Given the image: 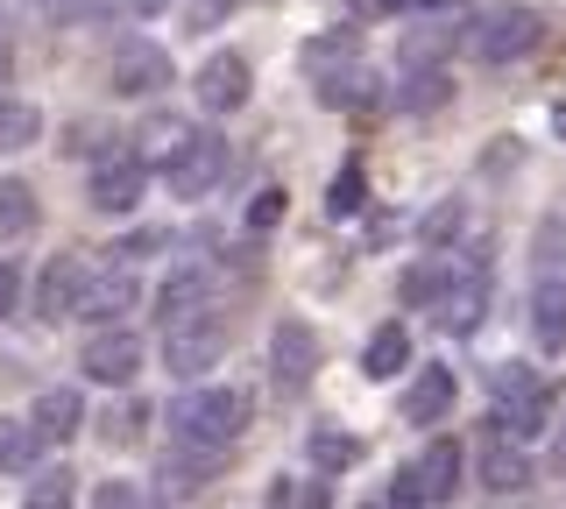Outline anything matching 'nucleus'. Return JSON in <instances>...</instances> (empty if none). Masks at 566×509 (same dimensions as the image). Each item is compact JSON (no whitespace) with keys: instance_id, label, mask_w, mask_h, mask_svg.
Returning a JSON list of instances; mask_svg holds the SVG:
<instances>
[{"instance_id":"nucleus-30","label":"nucleus","mask_w":566,"mask_h":509,"mask_svg":"<svg viewBox=\"0 0 566 509\" xmlns=\"http://www.w3.org/2000/svg\"><path fill=\"white\" fill-rule=\"evenodd\" d=\"M460 234H468V199H439V205H432V220L418 226L424 255H447V248H453Z\"/></svg>"},{"instance_id":"nucleus-38","label":"nucleus","mask_w":566,"mask_h":509,"mask_svg":"<svg viewBox=\"0 0 566 509\" xmlns=\"http://www.w3.org/2000/svg\"><path fill=\"white\" fill-rule=\"evenodd\" d=\"M93 509H142V488L135 481H106L99 496H93Z\"/></svg>"},{"instance_id":"nucleus-21","label":"nucleus","mask_w":566,"mask_h":509,"mask_svg":"<svg viewBox=\"0 0 566 509\" xmlns=\"http://www.w3.org/2000/svg\"><path fill=\"white\" fill-rule=\"evenodd\" d=\"M403 368H411V326H403V319H382L361 340V375L368 382H397Z\"/></svg>"},{"instance_id":"nucleus-16","label":"nucleus","mask_w":566,"mask_h":509,"mask_svg":"<svg viewBox=\"0 0 566 509\" xmlns=\"http://www.w3.org/2000/svg\"><path fill=\"white\" fill-rule=\"evenodd\" d=\"M474 481H482L489 496H517V488H531V453H524V438L482 432V446H474Z\"/></svg>"},{"instance_id":"nucleus-42","label":"nucleus","mask_w":566,"mask_h":509,"mask_svg":"<svg viewBox=\"0 0 566 509\" xmlns=\"http://www.w3.org/2000/svg\"><path fill=\"white\" fill-rule=\"evenodd\" d=\"M114 14H149V8H164V0H106Z\"/></svg>"},{"instance_id":"nucleus-11","label":"nucleus","mask_w":566,"mask_h":509,"mask_svg":"<svg viewBox=\"0 0 566 509\" xmlns=\"http://www.w3.org/2000/svg\"><path fill=\"white\" fill-rule=\"evenodd\" d=\"M432 319L447 326L453 340H468V332L489 326V248H468V255H460V269H453L447 297L432 305Z\"/></svg>"},{"instance_id":"nucleus-3","label":"nucleus","mask_w":566,"mask_h":509,"mask_svg":"<svg viewBox=\"0 0 566 509\" xmlns=\"http://www.w3.org/2000/svg\"><path fill=\"white\" fill-rule=\"evenodd\" d=\"M241 432H248V390H234V382H185V396L170 403V438H185V446L227 453Z\"/></svg>"},{"instance_id":"nucleus-6","label":"nucleus","mask_w":566,"mask_h":509,"mask_svg":"<svg viewBox=\"0 0 566 509\" xmlns=\"http://www.w3.org/2000/svg\"><path fill=\"white\" fill-rule=\"evenodd\" d=\"M142 199H149V163H142V149L106 142L93 156V170H85V205L106 213V220H128V213H142Z\"/></svg>"},{"instance_id":"nucleus-12","label":"nucleus","mask_w":566,"mask_h":509,"mask_svg":"<svg viewBox=\"0 0 566 509\" xmlns=\"http://www.w3.org/2000/svg\"><path fill=\"white\" fill-rule=\"evenodd\" d=\"M318 375V332L305 319H276L270 326V382L276 396H305Z\"/></svg>"},{"instance_id":"nucleus-39","label":"nucleus","mask_w":566,"mask_h":509,"mask_svg":"<svg viewBox=\"0 0 566 509\" xmlns=\"http://www.w3.org/2000/svg\"><path fill=\"white\" fill-rule=\"evenodd\" d=\"M14 305H22V269H14V262H0V326L14 319Z\"/></svg>"},{"instance_id":"nucleus-5","label":"nucleus","mask_w":566,"mask_h":509,"mask_svg":"<svg viewBox=\"0 0 566 509\" xmlns=\"http://www.w3.org/2000/svg\"><path fill=\"white\" fill-rule=\"evenodd\" d=\"M468 57L474 64H524L531 50L545 43V22H538V8H524V0H495V8H482L468 22Z\"/></svg>"},{"instance_id":"nucleus-2","label":"nucleus","mask_w":566,"mask_h":509,"mask_svg":"<svg viewBox=\"0 0 566 509\" xmlns=\"http://www.w3.org/2000/svg\"><path fill=\"white\" fill-rule=\"evenodd\" d=\"M531 340L538 354L566 347V213H545L531 234Z\"/></svg>"},{"instance_id":"nucleus-20","label":"nucleus","mask_w":566,"mask_h":509,"mask_svg":"<svg viewBox=\"0 0 566 509\" xmlns=\"http://www.w3.org/2000/svg\"><path fill=\"white\" fill-rule=\"evenodd\" d=\"M553 382H545V390H531V396H510V403H495L489 411V432H503V438H538V432H553Z\"/></svg>"},{"instance_id":"nucleus-33","label":"nucleus","mask_w":566,"mask_h":509,"mask_svg":"<svg viewBox=\"0 0 566 509\" xmlns=\"http://www.w3.org/2000/svg\"><path fill=\"white\" fill-rule=\"evenodd\" d=\"M453 50V29H411L403 36V72H432V64H447Z\"/></svg>"},{"instance_id":"nucleus-32","label":"nucleus","mask_w":566,"mask_h":509,"mask_svg":"<svg viewBox=\"0 0 566 509\" xmlns=\"http://www.w3.org/2000/svg\"><path fill=\"white\" fill-rule=\"evenodd\" d=\"M531 390H545V375L531 361H495L489 368V403H510V396H531Z\"/></svg>"},{"instance_id":"nucleus-10","label":"nucleus","mask_w":566,"mask_h":509,"mask_svg":"<svg viewBox=\"0 0 566 509\" xmlns=\"http://www.w3.org/2000/svg\"><path fill=\"white\" fill-rule=\"evenodd\" d=\"M170 78H177L170 50L149 36H120L114 57H106V93L114 99H156V93H170Z\"/></svg>"},{"instance_id":"nucleus-36","label":"nucleus","mask_w":566,"mask_h":509,"mask_svg":"<svg viewBox=\"0 0 566 509\" xmlns=\"http://www.w3.org/2000/svg\"><path fill=\"white\" fill-rule=\"evenodd\" d=\"M276 220H283V184H262L255 199H248V234H270Z\"/></svg>"},{"instance_id":"nucleus-44","label":"nucleus","mask_w":566,"mask_h":509,"mask_svg":"<svg viewBox=\"0 0 566 509\" xmlns=\"http://www.w3.org/2000/svg\"><path fill=\"white\" fill-rule=\"evenodd\" d=\"M347 8H361V14H397V0H347Z\"/></svg>"},{"instance_id":"nucleus-17","label":"nucleus","mask_w":566,"mask_h":509,"mask_svg":"<svg viewBox=\"0 0 566 509\" xmlns=\"http://www.w3.org/2000/svg\"><path fill=\"white\" fill-rule=\"evenodd\" d=\"M460 403V382H453V368L447 361H424L411 382H403V425H439Z\"/></svg>"},{"instance_id":"nucleus-45","label":"nucleus","mask_w":566,"mask_h":509,"mask_svg":"<svg viewBox=\"0 0 566 509\" xmlns=\"http://www.w3.org/2000/svg\"><path fill=\"white\" fill-rule=\"evenodd\" d=\"M418 8H447V0H397V14H418Z\"/></svg>"},{"instance_id":"nucleus-8","label":"nucleus","mask_w":566,"mask_h":509,"mask_svg":"<svg viewBox=\"0 0 566 509\" xmlns=\"http://www.w3.org/2000/svg\"><path fill=\"white\" fill-rule=\"evenodd\" d=\"M128 311H142V269H135L128 255L93 262L85 297H78V319H85V326H128Z\"/></svg>"},{"instance_id":"nucleus-41","label":"nucleus","mask_w":566,"mask_h":509,"mask_svg":"<svg viewBox=\"0 0 566 509\" xmlns=\"http://www.w3.org/2000/svg\"><path fill=\"white\" fill-rule=\"evenodd\" d=\"M545 467H553V474H566V417L553 425V446H545Z\"/></svg>"},{"instance_id":"nucleus-26","label":"nucleus","mask_w":566,"mask_h":509,"mask_svg":"<svg viewBox=\"0 0 566 509\" xmlns=\"http://www.w3.org/2000/svg\"><path fill=\"white\" fill-rule=\"evenodd\" d=\"M50 438L35 432V417H0V474H35Z\"/></svg>"},{"instance_id":"nucleus-46","label":"nucleus","mask_w":566,"mask_h":509,"mask_svg":"<svg viewBox=\"0 0 566 509\" xmlns=\"http://www.w3.org/2000/svg\"><path fill=\"white\" fill-rule=\"evenodd\" d=\"M35 8H50V14H57V0H35Z\"/></svg>"},{"instance_id":"nucleus-22","label":"nucleus","mask_w":566,"mask_h":509,"mask_svg":"<svg viewBox=\"0 0 566 509\" xmlns=\"http://www.w3.org/2000/svg\"><path fill=\"white\" fill-rule=\"evenodd\" d=\"M199 305H212V269L206 262H177V269L164 276V290H156V319H185V311H199Z\"/></svg>"},{"instance_id":"nucleus-9","label":"nucleus","mask_w":566,"mask_h":509,"mask_svg":"<svg viewBox=\"0 0 566 509\" xmlns=\"http://www.w3.org/2000/svg\"><path fill=\"white\" fill-rule=\"evenodd\" d=\"M142 332L135 326H93L85 332V347H78V368H85V382L93 390H135V375H142Z\"/></svg>"},{"instance_id":"nucleus-25","label":"nucleus","mask_w":566,"mask_h":509,"mask_svg":"<svg viewBox=\"0 0 566 509\" xmlns=\"http://www.w3.org/2000/svg\"><path fill=\"white\" fill-rule=\"evenodd\" d=\"M35 142H43V107H35V99L0 93V156H22Z\"/></svg>"},{"instance_id":"nucleus-19","label":"nucleus","mask_w":566,"mask_h":509,"mask_svg":"<svg viewBox=\"0 0 566 509\" xmlns=\"http://www.w3.org/2000/svg\"><path fill=\"white\" fill-rule=\"evenodd\" d=\"M29 417H35V432H43L50 446H71V438L85 432V390H78V382H57V390L35 396Z\"/></svg>"},{"instance_id":"nucleus-1","label":"nucleus","mask_w":566,"mask_h":509,"mask_svg":"<svg viewBox=\"0 0 566 509\" xmlns=\"http://www.w3.org/2000/svg\"><path fill=\"white\" fill-rule=\"evenodd\" d=\"M297 72H305L312 99H318V107H333V114L368 107V99H376V72H368L361 29H318V36L297 50Z\"/></svg>"},{"instance_id":"nucleus-14","label":"nucleus","mask_w":566,"mask_h":509,"mask_svg":"<svg viewBox=\"0 0 566 509\" xmlns=\"http://www.w3.org/2000/svg\"><path fill=\"white\" fill-rule=\"evenodd\" d=\"M191 93H199L206 114H241L248 99H255V64H248L241 50H212L199 64V78H191Z\"/></svg>"},{"instance_id":"nucleus-34","label":"nucleus","mask_w":566,"mask_h":509,"mask_svg":"<svg viewBox=\"0 0 566 509\" xmlns=\"http://www.w3.org/2000/svg\"><path fill=\"white\" fill-rule=\"evenodd\" d=\"M326 213L333 220H354V213H361V163H340V178H333V191H326Z\"/></svg>"},{"instance_id":"nucleus-29","label":"nucleus","mask_w":566,"mask_h":509,"mask_svg":"<svg viewBox=\"0 0 566 509\" xmlns=\"http://www.w3.org/2000/svg\"><path fill=\"white\" fill-rule=\"evenodd\" d=\"M78 502V474L71 467H35L22 488V509H71Z\"/></svg>"},{"instance_id":"nucleus-15","label":"nucleus","mask_w":566,"mask_h":509,"mask_svg":"<svg viewBox=\"0 0 566 509\" xmlns=\"http://www.w3.org/2000/svg\"><path fill=\"white\" fill-rule=\"evenodd\" d=\"M220 460H227V453H212V446H185V438H177L164 460H156V481H149V488H156L164 502H185V496H199V488H212Z\"/></svg>"},{"instance_id":"nucleus-24","label":"nucleus","mask_w":566,"mask_h":509,"mask_svg":"<svg viewBox=\"0 0 566 509\" xmlns=\"http://www.w3.org/2000/svg\"><path fill=\"white\" fill-rule=\"evenodd\" d=\"M305 460H312V474H347L354 460H361V438H354L347 425H333V417H318V425L305 432Z\"/></svg>"},{"instance_id":"nucleus-31","label":"nucleus","mask_w":566,"mask_h":509,"mask_svg":"<svg viewBox=\"0 0 566 509\" xmlns=\"http://www.w3.org/2000/svg\"><path fill=\"white\" fill-rule=\"evenodd\" d=\"M270 509H333V488L318 481H297V474H283V481H270Z\"/></svg>"},{"instance_id":"nucleus-27","label":"nucleus","mask_w":566,"mask_h":509,"mask_svg":"<svg viewBox=\"0 0 566 509\" xmlns=\"http://www.w3.org/2000/svg\"><path fill=\"white\" fill-rule=\"evenodd\" d=\"M43 205H35V184L29 178H0V241H29Z\"/></svg>"},{"instance_id":"nucleus-35","label":"nucleus","mask_w":566,"mask_h":509,"mask_svg":"<svg viewBox=\"0 0 566 509\" xmlns=\"http://www.w3.org/2000/svg\"><path fill=\"white\" fill-rule=\"evenodd\" d=\"M142 432H149V403H120V411L106 417V438H114V446H135Z\"/></svg>"},{"instance_id":"nucleus-37","label":"nucleus","mask_w":566,"mask_h":509,"mask_svg":"<svg viewBox=\"0 0 566 509\" xmlns=\"http://www.w3.org/2000/svg\"><path fill=\"white\" fill-rule=\"evenodd\" d=\"M382 509H432V496L411 481V467H397L389 474V496H382Z\"/></svg>"},{"instance_id":"nucleus-28","label":"nucleus","mask_w":566,"mask_h":509,"mask_svg":"<svg viewBox=\"0 0 566 509\" xmlns=\"http://www.w3.org/2000/svg\"><path fill=\"white\" fill-rule=\"evenodd\" d=\"M447 99H453L447 64H432V72H403V93H397V107H403V114H439Z\"/></svg>"},{"instance_id":"nucleus-23","label":"nucleus","mask_w":566,"mask_h":509,"mask_svg":"<svg viewBox=\"0 0 566 509\" xmlns=\"http://www.w3.org/2000/svg\"><path fill=\"white\" fill-rule=\"evenodd\" d=\"M453 269H460V255H418L411 269L397 276V297H403V305H411V311H432L439 297H447Z\"/></svg>"},{"instance_id":"nucleus-4","label":"nucleus","mask_w":566,"mask_h":509,"mask_svg":"<svg viewBox=\"0 0 566 509\" xmlns=\"http://www.w3.org/2000/svg\"><path fill=\"white\" fill-rule=\"evenodd\" d=\"M227 170H234V149H227L220 128H185L170 135V156H164V184L170 199H212V191L227 184Z\"/></svg>"},{"instance_id":"nucleus-40","label":"nucleus","mask_w":566,"mask_h":509,"mask_svg":"<svg viewBox=\"0 0 566 509\" xmlns=\"http://www.w3.org/2000/svg\"><path fill=\"white\" fill-rule=\"evenodd\" d=\"M149 248H164V234H156V226H142V234H128L114 255H128V262H135V255H149Z\"/></svg>"},{"instance_id":"nucleus-18","label":"nucleus","mask_w":566,"mask_h":509,"mask_svg":"<svg viewBox=\"0 0 566 509\" xmlns=\"http://www.w3.org/2000/svg\"><path fill=\"white\" fill-rule=\"evenodd\" d=\"M411 481L424 488V496H432V509H447L460 488H468V453H460L453 438H432V446H424L418 460H411Z\"/></svg>"},{"instance_id":"nucleus-43","label":"nucleus","mask_w":566,"mask_h":509,"mask_svg":"<svg viewBox=\"0 0 566 509\" xmlns=\"http://www.w3.org/2000/svg\"><path fill=\"white\" fill-rule=\"evenodd\" d=\"M14 78V43H8V29H0V85Z\"/></svg>"},{"instance_id":"nucleus-7","label":"nucleus","mask_w":566,"mask_h":509,"mask_svg":"<svg viewBox=\"0 0 566 509\" xmlns=\"http://www.w3.org/2000/svg\"><path fill=\"white\" fill-rule=\"evenodd\" d=\"M227 340H234L227 311H220V305H199V311H185V319L164 326V368H170L177 382H199V368L220 361Z\"/></svg>"},{"instance_id":"nucleus-13","label":"nucleus","mask_w":566,"mask_h":509,"mask_svg":"<svg viewBox=\"0 0 566 509\" xmlns=\"http://www.w3.org/2000/svg\"><path fill=\"white\" fill-rule=\"evenodd\" d=\"M85 276H93V262L85 255H50L43 269H35V290H29V305H35V319L43 326H64V319H78V297H85Z\"/></svg>"}]
</instances>
